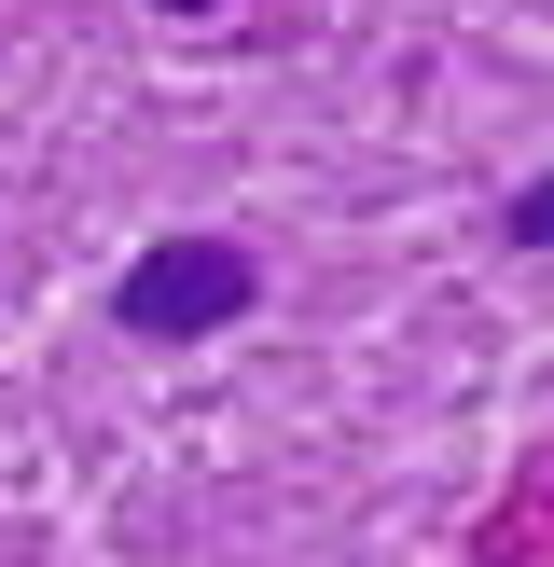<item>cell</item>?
<instances>
[{
    "instance_id": "obj_1",
    "label": "cell",
    "mask_w": 554,
    "mask_h": 567,
    "mask_svg": "<svg viewBox=\"0 0 554 567\" xmlns=\"http://www.w3.org/2000/svg\"><path fill=\"white\" fill-rule=\"evenodd\" d=\"M249 305H264V249L249 236H153L111 277V332H125V347H208Z\"/></svg>"
},
{
    "instance_id": "obj_2",
    "label": "cell",
    "mask_w": 554,
    "mask_h": 567,
    "mask_svg": "<svg viewBox=\"0 0 554 567\" xmlns=\"http://www.w3.org/2000/svg\"><path fill=\"white\" fill-rule=\"evenodd\" d=\"M499 249H554V166L499 194Z\"/></svg>"
},
{
    "instance_id": "obj_3",
    "label": "cell",
    "mask_w": 554,
    "mask_h": 567,
    "mask_svg": "<svg viewBox=\"0 0 554 567\" xmlns=\"http://www.w3.org/2000/svg\"><path fill=\"white\" fill-rule=\"evenodd\" d=\"M153 14H222V0H153Z\"/></svg>"
}]
</instances>
